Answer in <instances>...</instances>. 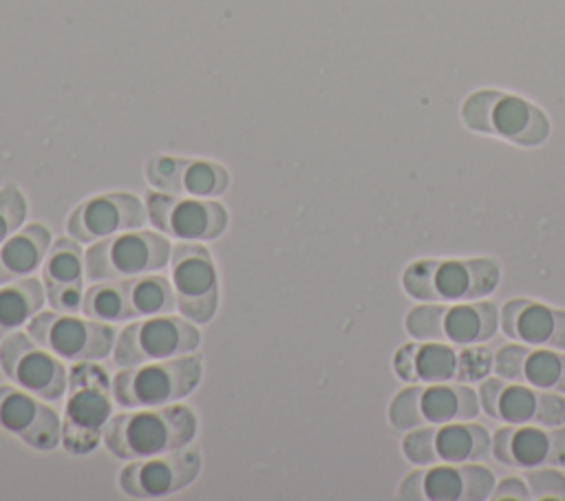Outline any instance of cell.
Wrapping results in <instances>:
<instances>
[{"label": "cell", "mask_w": 565, "mask_h": 501, "mask_svg": "<svg viewBox=\"0 0 565 501\" xmlns=\"http://www.w3.org/2000/svg\"><path fill=\"white\" fill-rule=\"evenodd\" d=\"M530 302H525V300H510V302H505L503 313H501V324H503V333L505 335H510V338L519 335V318H521V311Z\"/></svg>", "instance_id": "7dc6e473"}, {"label": "cell", "mask_w": 565, "mask_h": 501, "mask_svg": "<svg viewBox=\"0 0 565 501\" xmlns=\"http://www.w3.org/2000/svg\"><path fill=\"white\" fill-rule=\"evenodd\" d=\"M479 333V318L475 307H452L446 313V335L459 344L477 340Z\"/></svg>", "instance_id": "4dcf8cb0"}, {"label": "cell", "mask_w": 565, "mask_h": 501, "mask_svg": "<svg viewBox=\"0 0 565 501\" xmlns=\"http://www.w3.org/2000/svg\"><path fill=\"white\" fill-rule=\"evenodd\" d=\"M470 433L468 426H444L437 433V452L441 459L461 461L470 457Z\"/></svg>", "instance_id": "1f68e13d"}, {"label": "cell", "mask_w": 565, "mask_h": 501, "mask_svg": "<svg viewBox=\"0 0 565 501\" xmlns=\"http://www.w3.org/2000/svg\"><path fill=\"white\" fill-rule=\"evenodd\" d=\"M84 271V254L75 238H57L51 243L44 260H42V280L44 289L82 285Z\"/></svg>", "instance_id": "ac0fdd59"}, {"label": "cell", "mask_w": 565, "mask_h": 501, "mask_svg": "<svg viewBox=\"0 0 565 501\" xmlns=\"http://www.w3.org/2000/svg\"><path fill=\"white\" fill-rule=\"evenodd\" d=\"M503 382L501 380H486L479 388V397H481V404L486 408V413L490 417H501L499 415V402H501V393H503Z\"/></svg>", "instance_id": "ee69618b"}, {"label": "cell", "mask_w": 565, "mask_h": 501, "mask_svg": "<svg viewBox=\"0 0 565 501\" xmlns=\"http://www.w3.org/2000/svg\"><path fill=\"white\" fill-rule=\"evenodd\" d=\"M554 324L547 342L556 349H565V311H554Z\"/></svg>", "instance_id": "f5cc1de1"}, {"label": "cell", "mask_w": 565, "mask_h": 501, "mask_svg": "<svg viewBox=\"0 0 565 501\" xmlns=\"http://www.w3.org/2000/svg\"><path fill=\"white\" fill-rule=\"evenodd\" d=\"M49 305L60 313H79L84 307V291L82 285H68V287H55L44 289Z\"/></svg>", "instance_id": "60d3db41"}, {"label": "cell", "mask_w": 565, "mask_h": 501, "mask_svg": "<svg viewBox=\"0 0 565 501\" xmlns=\"http://www.w3.org/2000/svg\"><path fill=\"white\" fill-rule=\"evenodd\" d=\"M26 218V201L15 183L0 188V245L13 236Z\"/></svg>", "instance_id": "7402d4cb"}, {"label": "cell", "mask_w": 565, "mask_h": 501, "mask_svg": "<svg viewBox=\"0 0 565 501\" xmlns=\"http://www.w3.org/2000/svg\"><path fill=\"white\" fill-rule=\"evenodd\" d=\"M461 119L477 132L499 135L521 146H539L550 135V121L541 108L499 90H477L461 108Z\"/></svg>", "instance_id": "5b68a950"}, {"label": "cell", "mask_w": 565, "mask_h": 501, "mask_svg": "<svg viewBox=\"0 0 565 501\" xmlns=\"http://www.w3.org/2000/svg\"><path fill=\"white\" fill-rule=\"evenodd\" d=\"M527 483H530V497L565 499V477L556 470H532L527 472Z\"/></svg>", "instance_id": "f35d334b"}, {"label": "cell", "mask_w": 565, "mask_h": 501, "mask_svg": "<svg viewBox=\"0 0 565 501\" xmlns=\"http://www.w3.org/2000/svg\"><path fill=\"white\" fill-rule=\"evenodd\" d=\"M417 351L419 349L415 344H406L395 355V371L406 382H415L419 377L417 375Z\"/></svg>", "instance_id": "b9f144b4"}, {"label": "cell", "mask_w": 565, "mask_h": 501, "mask_svg": "<svg viewBox=\"0 0 565 501\" xmlns=\"http://www.w3.org/2000/svg\"><path fill=\"white\" fill-rule=\"evenodd\" d=\"M550 463H563L565 466V428H556L550 435V446H547V457Z\"/></svg>", "instance_id": "816d5d0a"}, {"label": "cell", "mask_w": 565, "mask_h": 501, "mask_svg": "<svg viewBox=\"0 0 565 501\" xmlns=\"http://www.w3.org/2000/svg\"><path fill=\"white\" fill-rule=\"evenodd\" d=\"M554 386L558 391H565V355H561V371H558V377H556Z\"/></svg>", "instance_id": "db71d44e"}, {"label": "cell", "mask_w": 565, "mask_h": 501, "mask_svg": "<svg viewBox=\"0 0 565 501\" xmlns=\"http://www.w3.org/2000/svg\"><path fill=\"white\" fill-rule=\"evenodd\" d=\"M446 313H448L446 307L422 305L408 313L406 327L415 338L441 340L446 338Z\"/></svg>", "instance_id": "44dd1931"}, {"label": "cell", "mask_w": 565, "mask_h": 501, "mask_svg": "<svg viewBox=\"0 0 565 501\" xmlns=\"http://www.w3.org/2000/svg\"><path fill=\"white\" fill-rule=\"evenodd\" d=\"M530 351L521 344H505L499 349L497 358H494V369L501 377L505 380H514L521 382L525 377V360H527Z\"/></svg>", "instance_id": "74e56055"}, {"label": "cell", "mask_w": 565, "mask_h": 501, "mask_svg": "<svg viewBox=\"0 0 565 501\" xmlns=\"http://www.w3.org/2000/svg\"><path fill=\"white\" fill-rule=\"evenodd\" d=\"M146 212L157 230L177 241H212L227 227L225 207L216 201H205L199 196L148 192Z\"/></svg>", "instance_id": "30bf717a"}, {"label": "cell", "mask_w": 565, "mask_h": 501, "mask_svg": "<svg viewBox=\"0 0 565 501\" xmlns=\"http://www.w3.org/2000/svg\"><path fill=\"white\" fill-rule=\"evenodd\" d=\"M201 380V358L179 355L159 362L124 366L113 377V397L126 408L166 406L183 399Z\"/></svg>", "instance_id": "3957f363"}, {"label": "cell", "mask_w": 565, "mask_h": 501, "mask_svg": "<svg viewBox=\"0 0 565 501\" xmlns=\"http://www.w3.org/2000/svg\"><path fill=\"white\" fill-rule=\"evenodd\" d=\"M457 355L444 344H426L417 351V375L426 382H444L455 375Z\"/></svg>", "instance_id": "ffe728a7"}, {"label": "cell", "mask_w": 565, "mask_h": 501, "mask_svg": "<svg viewBox=\"0 0 565 501\" xmlns=\"http://www.w3.org/2000/svg\"><path fill=\"white\" fill-rule=\"evenodd\" d=\"M554 316L541 305H527L519 318V335L527 342H545L552 333Z\"/></svg>", "instance_id": "83f0119b"}, {"label": "cell", "mask_w": 565, "mask_h": 501, "mask_svg": "<svg viewBox=\"0 0 565 501\" xmlns=\"http://www.w3.org/2000/svg\"><path fill=\"white\" fill-rule=\"evenodd\" d=\"M146 205L128 192H104L82 201L68 216V234L77 243H97L119 232L139 230Z\"/></svg>", "instance_id": "7c38bea8"}, {"label": "cell", "mask_w": 565, "mask_h": 501, "mask_svg": "<svg viewBox=\"0 0 565 501\" xmlns=\"http://www.w3.org/2000/svg\"><path fill=\"white\" fill-rule=\"evenodd\" d=\"M561 371V358L550 351H536L525 360V377L536 386H554Z\"/></svg>", "instance_id": "836d02e7"}, {"label": "cell", "mask_w": 565, "mask_h": 501, "mask_svg": "<svg viewBox=\"0 0 565 501\" xmlns=\"http://www.w3.org/2000/svg\"><path fill=\"white\" fill-rule=\"evenodd\" d=\"M124 289L128 298L130 318L163 316L177 307L172 283L159 274H141L135 278H124Z\"/></svg>", "instance_id": "e0dca14e"}, {"label": "cell", "mask_w": 565, "mask_h": 501, "mask_svg": "<svg viewBox=\"0 0 565 501\" xmlns=\"http://www.w3.org/2000/svg\"><path fill=\"white\" fill-rule=\"evenodd\" d=\"M532 419L541 426H556L565 422V399L556 393H536Z\"/></svg>", "instance_id": "ab89813d"}, {"label": "cell", "mask_w": 565, "mask_h": 501, "mask_svg": "<svg viewBox=\"0 0 565 501\" xmlns=\"http://www.w3.org/2000/svg\"><path fill=\"white\" fill-rule=\"evenodd\" d=\"M426 494L437 501H448L461 497V477L455 468H433L426 472Z\"/></svg>", "instance_id": "d6a6232c"}, {"label": "cell", "mask_w": 565, "mask_h": 501, "mask_svg": "<svg viewBox=\"0 0 565 501\" xmlns=\"http://www.w3.org/2000/svg\"><path fill=\"white\" fill-rule=\"evenodd\" d=\"M527 499L530 497V492L525 490V486L521 483V479H516V477H510V479H503L501 481V486L497 488V492H494V499Z\"/></svg>", "instance_id": "f907efd6"}, {"label": "cell", "mask_w": 565, "mask_h": 501, "mask_svg": "<svg viewBox=\"0 0 565 501\" xmlns=\"http://www.w3.org/2000/svg\"><path fill=\"white\" fill-rule=\"evenodd\" d=\"M402 499H424L426 494V472L424 470H413L399 488Z\"/></svg>", "instance_id": "c3c4849f"}, {"label": "cell", "mask_w": 565, "mask_h": 501, "mask_svg": "<svg viewBox=\"0 0 565 501\" xmlns=\"http://www.w3.org/2000/svg\"><path fill=\"white\" fill-rule=\"evenodd\" d=\"M0 366L18 388L44 402H57L66 393L68 373L62 360L24 331L4 335L0 342Z\"/></svg>", "instance_id": "ba28073f"}, {"label": "cell", "mask_w": 565, "mask_h": 501, "mask_svg": "<svg viewBox=\"0 0 565 501\" xmlns=\"http://www.w3.org/2000/svg\"><path fill=\"white\" fill-rule=\"evenodd\" d=\"M492 364V355L488 349L483 347H475V349H463L457 358V366H455V377L461 382H472V380H481Z\"/></svg>", "instance_id": "d590c367"}, {"label": "cell", "mask_w": 565, "mask_h": 501, "mask_svg": "<svg viewBox=\"0 0 565 501\" xmlns=\"http://www.w3.org/2000/svg\"><path fill=\"white\" fill-rule=\"evenodd\" d=\"M461 477V497L463 499H486L492 494L494 488V477L488 468L470 463L459 468Z\"/></svg>", "instance_id": "8d00e7d4"}, {"label": "cell", "mask_w": 565, "mask_h": 501, "mask_svg": "<svg viewBox=\"0 0 565 501\" xmlns=\"http://www.w3.org/2000/svg\"><path fill=\"white\" fill-rule=\"evenodd\" d=\"M82 313L99 322L132 320L124 280H99L84 291Z\"/></svg>", "instance_id": "d6986e66"}, {"label": "cell", "mask_w": 565, "mask_h": 501, "mask_svg": "<svg viewBox=\"0 0 565 501\" xmlns=\"http://www.w3.org/2000/svg\"><path fill=\"white\" fill-rule=\"evenodd\" d=\"M201 468L196 450H172L154 457L130 459L119 472V486L137 499H159L183 490L194 481Z\"/></svg>", "instance_id": "8fae6325"}, {"label": "cell", "mask_w": 565, "mask_h": 501, "mask_svg": "<svg viewBox=\"0 0 565 501\" xmlns=\"http://www.w3.org/2000/svg\"><path fill=\"white\" fill-rule=\"evenodd\" d=\"M547 446H550V437L543 435L539 428H521L519 433H514V439H512L514 459L516 463H523V466L541 463L547 457Z\"/></svg>", "instance_id": "484cf974"}, {"label": "cell", "mask_w": 565, "mask_h": 501, "mask_svg": "<svg viewBox=\"0 0 565 501\" xmlns=\"http://www.w3.org/2000/svg\"><path fill=\"white\" fill-rule=\"evenodd\" d=\"M455 397H457V413L455 417L459 419H472L479 411V402H477V395L472 388L459 384L455 386Z\"/></svg>", "instance_id": "f6af8a7d"}, {"label": "cell", "mask_w": 565, "mask_h": 501, "mask_svg": "<svg viewBox=\"0 0 565 501\" xmlns=\"http://www.w3.org/2000/svg\"><path fill=\"white\" fill-rule=\"evenodd\" d=\"M0 426L38 450H53L62 441L57 413L18 386H0Z\"/></svg>", "instance_id": "5bb4252c"}, {"label": "cell", "mask_w": 565, "mask_h": 501, "mask_svg": "<svg viewBox=\"0 0 565 501\" xmlns=\"http://www.w3.org/2000/svg\"><path fill=\"white\" fill-rule=\"evenodd\" d=\"M422 388L408 386L399 391L391 404V422L397 428H413L424 422V411H422Z\"/></svg>", "instance_id": "d4e9b609"}, {"label": "cell", "mask_w": 565, "mask_h": 501, "mask_svg": "<svg viewBox=\"0 0 565 501\" xmlns=\"http://www.w3.org/2000/svg\"><path fill=\"white\" fill-rule=\"evenodd\" d=\"M437 267H439V263H435V260H417V263H413L404 271V278H402L404 280V289L413 298H419V300H437V298H441L439 291H437V283H435Z\"/></svg>", "instance_id": "603a6c76"}, {"label": "cell", "mask_w": 565, "mask_h": 501, "mask_svg": "<svg viewBox=\"0 0 565 501\" xmlns=\"http://www.w3.org/2000/svg\"><path fill=\"white\" fill-rule=\"evenodd\" d=\"M172 247L166 236L148 230H128L93 243L84 254V271L93 283L124 280L168 265Z\"/></svg>", "instance_id": "277c9868"}, {"label": "cell", "mask_w": 565, "mask_h": 501, "mask_svg": "<svg viewBox=\"0 0 565 501\" xmlns=\"http://www.w3.org/2000/svg\"><path fill=\"white\" fill-rule=\"evenodd\" d=\"M435 283H437V291H439L441 298H446V300L466 298V291H468V271H466V265L459 263V260L441 263V265L437 267Z\"/></svg>", "instance_id": "f546056e"}, {"label": "cell", "mask_w": 565, "mask_h": 501, "mask_svg": "<svg viewBox=\"0 0 565 501\" xmlns=\"http://www.w3.org/2000/svg\"><path fill=\"white\" fill-rule=\"evenodd\" d=\"M201 342L194 322L183 316H148L126 324L115 338L113 362L117 366H135L192 353Z\"/></svg>", "instance_id": "8992f818"}, {"label": "cell", "mask_w": 565, "mask_h": 501, "mask_svg": "<svg viewBox=\"0 0 565 501\" xmlns=\"http://www.w3.org/2000/svg\"><path fill=\"white\" fill-rule=\"evenodd\" d=\"M66 404L62 419V444L73 455H86L104 437L113 417V380L93 360L75 362L66 380Z\"/></svg>", "instance_id": "7a4b0ae2"}, {"label": "cell", "mask_w": 565, "mask_h": 501, "mask_svg": "<svg viewBox=\"0 0 565 501\" xmlns=\"http://www.w3.org/2000/svg\"><path fill=\"white\" fill-rule=\"evenodd\" d=\"M466 265L468 271V291L466 298H477L492 291L499 283V265L490 258H472Z\"/></svg>", "instance_id": "f1b7e54d"}, {"label": "cell", "mask_w": 565, "mask_h": 501, "mask_svg": "<svg viewBox=\"0 0 565 501\" xmlns=\"http://www.w3.org/2000/svg\"><path fill=\"white\" fill-rule=\"evenodd\" d=\"M536 395L525 386H510L503 388L501 402H499V415L512 424H521L532 419L534 415Z\"/></svg>", "instance_id": "cb8c5ba5"}, {"label": "cell", "mask_w": 565, "mask_h": 501, "mask_svg": "<svg viewBox=\"0 0 565 501\" xmlns=\"http://www.w3.org/2000/svg\"><path fill=\"white\" fill-rule=\"evenodd\" d=\"M170 283L179 313L190 322L212 320L218 305V280L205 245L181 241L170 254Z\"/></svg>", "instance_id": "9c48e42d"}, {"label": "cell", "mask_w": 565, "mask_h": 501, "mask_svg": "<svg viewBox=\"0 0 565 501\" xmlns=\"http://www.w3.org/2000/svg\"><path fill=\"white\" fill-rule=\"evenodd\" d=\"M468 433H470V457L477 461V459H486L488 457V450H490V435L483 426H477V424H470L468 426Z\"/></svg>", "instance_id": "681fc988"}, {"label": "cell", "mask_w": 565, "mask_h": 501, "mask_svg": "<svg viewBox=\"0 0 565 501\" xmlns=\"http://www.w3.org/2000/svg\"><path fill=\"white\" fill-rule=\"evenodd\" d=\"M146 179L161 192L199 199L218 196L230 185V174L221 163L168 154H157L148 161Z\"/></svg>", "instance_id": "4fadbf2b"}, {"label": "cell", "mask_w": 565, "mask_h": 501, "mask_svg": "<svg viewBox=\"0 0 565 501\" xmlns=\"http://www.w3.org/2000/svg\"><path fill=\"white\" fill-rule=\"evenodd\" d=\"M422 411L424 417L430 422H448L457 413V397L455 388L450 386H430L422 393Z\"/></svg>", "instance_id": "4316f807"}, {"label": "cell", "mask_w": 565, "mask_h": 501, "mask_svg": "<svg viewBox=\"0 0 565 501\" xmlns=\"http://www.w3.org/2000/svg\"><path fill=\"white\" fill-rule=\"evenodd\" d=\"M404 452L415 463L437 461V433L433 428H419L404 437Z\"/></svg>", "instance_id": "e575fe53"}, {"label": "cell", "mask_w": 565, "mask_h": 501, "mask_svg": "<svg viewBox=\"0 0 565 501\" xmlns=\"http://www.w3.org/2000/svg\"><path fill=\"white\" fill-rule=\"evenodd\" d=\"M196 433V417L183 404L132 408L113 415L104 428L106 448L121 459H143L185 448Z\"/></svg>", "instance_id": "6da1fadb"}, {"label": "cell", "mask_w": 565, "mask_h": 501, "mask_svg": "<svg viewBox=\"0 0 565 501\" xmlns=\"http://www.w3.org/2000/svg\"><path fill=\"white\" fill-rule=\"evenodd\" d=\"M512 439H514V430H512V428H499V430L494 433L492 450H494V457H497L501 463H516L514 450H512Z\"/></svg>", "instance_id": "bcb514c9"}, {"label": "cell", "mask_w": 565, "mask_h": 501, "mask_svg": "<svg viewBox=\"0 0 565 501\" xmlns=\"http://www.w3.org/2000/svg\"><path fill=\"white\" fill-rule=\"evenodd\" d=\"M46 291L42 289V280L26 276L0 287V340L18 331L22 324L40 311L44 305Z\"/></svg>", "instance_id": "2e32d148"}, {"label": "cell", "mask_w": 565, "mask_h": 501, "mask_svg": "<svg viewBox=\"0 0 565 501\" xmlns=\"http://www.w3.org/2000/svg\"><path fill=\"white\" fill-rule=\"evenodd\" d=\"M51 247V232L42 223L20 227L0 245V287L31 276Z\"/></svg>", "instance_id": "9a60e30c"}, {"label": "cell", "mask_w": 565, "mask_h": 501, "mask_svg": "<svg viewBox=\"0 0 565 501\" xmlns=\"http://www.w3.org/2000/svg\"><path fill=\"white\" fill-rule=\"evenodd\" d=\"M26 333L66 362L102 360L110 355L115 347V329L108 322L88 316L79 318L77 313H60L55 309L38 311L29 320Z\"/></svg>", "instance_id": "52a82bcc"}, {"label": "cell", "mask_w": 565, "mask_h": 501, "mask_svg": "<svg viewBox=\"0 0 565 501\" xmlns=\"http://www.w3.org/2000/svg\"><path fill=\"white\" fill-rule=\"evenodd\" d=\"M475 311H477V318H479V333H477V340H488L494 329H497V307L494 302H488V300H481L475 305Z\"/></svg>", "instance_id": "7bdbcfd3"}]
</instances>
